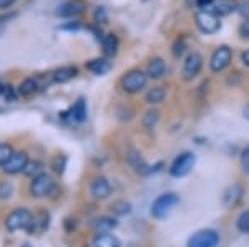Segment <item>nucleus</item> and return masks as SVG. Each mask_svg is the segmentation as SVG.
<instances>
[{
	"mask_svg": "<svg viewBox=\"0 0 249 247\" xmlns=\"http://www.w3.org/2000/svg\"><path fill=\"white\" fill-rule=\"evenodd\" d=\"M179 204V196L175 193H163L153 201L151 204V216L155 219H164L175 211Z\"/></svg>",
	"mask_w": 249,
	"mask_h": 247,
	"instance_id": "f257e3e1",
	"label": "nucleus"
},
{
	"mask_svg": "<svg viewBox=\"0 0 249 247\" xmlns=\"http://www.w3.org/2000/svg\"><path fill=\"white\" fill-rule=\"evenodd\" d=\"M34 213L27 208H15L10 211V214L5 219V229L9 232H17V231H27Z\"/></svg>",
	"mask_w": 249,
	"mask_h": 247,
	"instance_id": "f03ea898",
	"label": "nucleus"
},
{
	"mask_svg": "<svg viewBox=\"0 0 249 247\" xmlns=\"http://www.w3.org/2000/svg\"><path fill=\"white\" fill-rule=\"evenodd\" d=\"M148 83V75L142 70H130L123 75L122 80H120V85H122V90L126 91L130 95L140 93Z\"/></svg>",
	"mask_w": 249,
	"mask_h": 247,
	"instance_id": "7ed1b4c3",
	"label": "nucleus"
},
{
	"mask_svg": "<svg viewBox=\"0 0 249 247\" xmlns=\"http://www.w3.org/2000/svg\"><path fill=\"white\" fill-rule=\"evenodd\" d=\"M196 165V156L190 151H184V153L178 154L175 158V161L171 163L170 166V176L173 178H184L191 173V169L195 168Z\"/></svg>",
	"mask_w": 249,
	"mask_h": 247,
	"instance_id": "20e7f679",
	"label": "nucleus"
},
{
	"mask_svg": "<svg viewBox=\"0 0 249 247\" xmlns=\"http://www.w3.org/2000/svg\"><path fill=\"white\" fill-rule=\"evenodd\" d=\"M53 189H55V181H53V178L47 173H42V174H38L37 178H34L29 186L30 196L35 199H42V198L50 196Z\"/></svg>",
	"mask_w": 249,
	"mask_h": 247,
	"instance_id": "39448f33",
	"label": "nucleus"
},
{
	"mask_svg": "<svg viewBox=\"0 0 249 247\" xmlns=\"http://www.w3.org/2000/svg\"><path fill=\"white\" fill-rule=\"evenodd\" d=\"M195 20H196L198 29L206 35H214L221 30V20L218 15H214L213 12L199 10L198 14L195 15Z\"/></svg>",
	"mask_w": 249,
	"mask_h": 247,
	"instance_id": "423d86ee",
	"label": "nucleus"
},
{
	"mask_svg": "<svg viewBox=\"0 0 249 247\" xmlns=\"http://www.w3.org/2000/svg\"><path fill=\"white\" fill-rule=\"evenodd\" d=\"M219 234L213 229H201L196 231L193 236L188 239L186 247H218Z\"/></svg>",
	"mask_w": 249,
	"mask_h": 247,
	"instance_id": "0eeeda50",
	"label": "nucleus"
},
{
	"mask_svg": "<svg viewBox=\"0 0 249 247\" xmlns=\"http://www.w3.org/2000/svg\"><path fill=\"white\" fill-rule=\"evenodd\" d=\"M231 60H232V50L228 45H219L218 49L213 51L210 58V68L214 73H219V71L226 70L230 66Z\"/></svg>",
	"mask_w": 249,
	"mask_h": 247,
	"instance_id": "6e6552de",
	"label": "nucleus"
},
{
	"mask_svg": "<svg viewBox=\"0 0 249 247\" xmlns=\"http://www.w3.org/2000/svg\"><path fill=\"white\" fill-rule=\"evenodd\" d=\"M29 163H30V159H29L27 151H14L12 158L5 163V166L2 168V171L5 174H9V176L25 173V168H27V165H29Z\"/></svg>",
	"mask_w": 249,
	"mask_h": 247,
	"instance_id": "1a4fd4ad",
	"label": "nucleus"
},
{
	"mask_svg": "<svg viewBox=\"0 0 249 247\" xmlns=\"http://www.w3.org/2000/svg\"><path fill=\"white\" fill-rule=\"evenodd\" d=\"M203 57L201 53L198 51H191L188 53V57L184 58V63H183V78L186 82H191L193 78H196L199 75V71L203 68Z\"/></svg>",
	"mask_w": 249,
	"mask_h": 247,
	"instance_id": "9d476101",
	"label": "nucleus"
},
{
	"mask_svg": "<svg viewBox=\"0 0 249 247\" xmlns=\"http://www.w3.org/2000/svg\"><path fill=\"white\" fill-rule=\"evenodd\" d=\"M85 10V2L83 0H65L58 5L57 15L58 17H65V18H73L78 17L80 14H83Z\"/></svg>",
	"mask_w": 249,
	"mask_h": 247,
	"instance_id": "9b49d317",
	"label": "nucleus"
},
{
	"mask_svg": "<svg viewBox=\"0 0 249 247\" xmlns=\"http://www.w3.org/2000/svg\"><path fill=\"white\" fill-rule=\"evenodd\" d=\"M90 194L91 198L103 201V199L110 198L111 194V184L105 176H96L90 184Z\"/></svg>",
	"mask_w": 249,
	"mask_h": 247,
	"instance_id": "f8f14e48",
	"label": "nucleus"
},
{
	"mask_svg": "<svg viewBox=\"0 0 249 247\" xmlns=\"http://www.w3.org/2000/svg\"><path fill=\"white\" fill-rule=\"evenodd\" d=\"M126 163L130 165V168L133 169L135 173H140V174L155 173V169L151 168V166L143 159L142 154H140L138 151H135V149H131V151H128V153H126Z\"/></svg>",
	"mask_w": 249,
	"mask_h": 247,
	"instance_id": "ddd939ff",
	"label": "nucleus"
},
{
	"mask_svg": "<svg viewBox=\"0 0 249 247\" xmlns=\"http://www.w3.org/2000/svg\"><path fill=\"white\" fill-rule=\"evenodd\" d=\"M48 226H50V214H48L47 211H38V213L34 214V217H32L29 228H27V232L40 234V232H43V231H47Z\"/></svg>",
	"mask_w": 249,
	"mask_h": 247,
	"instance_id": "4468645a",
	"label": "nucleus"
},
{
	"mask_svg": "<svg viewBox=\"0 0 249 247\" xmlns=\"http://www.w3.org/2000/svg\"><path fill=\"white\" fill-rule=\"evenodd\" d=\"M164 73H166V63H164V60L161 57H153V58H151L150 63H148V66H146L148 78L160 80V78L164 77Z\"/></svg>",
	"mask_w": 249,
	"mask_h": 247,
	"instance_id": "2eb2a0df",
	"label": "nucleus"
},
{
	"mask_svg": "<svg viewBox=\"0 0 249 247\" xmlns=\"http://www.w3.org/2000/svg\"><path fill=\"white\" fill-rule=\"evenodd\" d=\"M234 10H238L236 0H214V3L211 7V12L214 15H218V17H226Z\"/></svg>",
	"mask_w": 249,
	"mask_h": 247,
	"instance_id": "dca6fc26",
	"label": "nucleus"
},
{
	"mask_svg": "<svg viewBox=\"0 0 249 247\" xmlns=\"http://www.w3.org/2000/svg\"><path fill=\"white\" fill-rule=\"evenodd\" d=\"M111 68H113V63L110 62L108 58H93L87 63V70L91 71L93 75H105L108 73Z\"/></svg>",
	"mask_w": 249,
	"mask_h": 247,
	"instance_id": "f3484780",
	"label": "nucleus"
},
{
	"mask_svg": "<svg viewBox=\"0 0 249 247\" xmlns=\"http://www.w3.org/2000/svg\"><path fill=\"white\" fill-rule=\"evenodd\" d=\"M91 244L93 247H122V241L110 232H98L95 234Z\"/></svg>",
	"mask_w": 249,
	"mask_h": 247,
	"instance_id": "a211bd4d",
	"label": "nucleus"
},
{
	"mask_svg": "<svg viewBox=\"0 0 249 247\" xmlns=\"http://www.w3.org/2000/svg\"><path fill=\"white\" fill-rule=\"evenodd\" d=\"M116 226H118V221L111 216H100L91 222V228L95 229L96 234L98 232H111Z\"/></svg>",
	"mask_w": 249,
	"mask_h": 247,
	"instance_id": "6ab92c4d",
	"label": "nucleus"
},
{
	"mask_svg": "<svg viewBox=\"0 0 249 247\" xmlns=\"http://www.w3.org/2000/svg\"><path fill=\"white\" fill-rule=\"evenodd\" d=\"M88 116V108H87V101L85 98H78L73 103V106L70 108V118L75 123H83Z\"/></svg>",
	"mask_w": 249,
	"mask_h": 247,
	"instance_id": "aec40b11",
	"label": "nucleus"
},
{
	"mask_svg": "<svg viewBox=\"0 0 249 247\" xmlns=\"http://www.w3.org/2000/svg\"><path fill=\"white\" fill-rule=\"evenodd\" d=\"M78 75V68L77 66H62V68L55 70L53 73H52V78H53L55 83H67L70 82V80H73L75 77Z\"/></svg>",
	"mask_w": 249,
	"mask_h": 247,
	"instance_id": "412c9836",
	"label": "nucleus"
},
{
	"mask_svg": "<svg viewBox=\"0 0 249 247\" xmlns=\"http://www.w3.org/2000/svg\"><path fill=\"white\" fill-rule=\"evenodd\" d=\"M118 47H120V40L115 33H108L102 40V50L105 53V57H115L118 53Z\"/></svg>",
	"mask_w": 249,
	"mask_h": 247,
	"instance_id": "4be33fe9",
	"label": "nucleus"
},
{
	"mask_svg": "<svg viewBox=\"0 0 249 247\" xmlns=\"http://www.w3.org/2000/svg\"><path fill=\"white\" fill-rule=\"evenodd\" d=\"M164 98H166V90L163 86H153L144 95V99H146L148 105H160V103L164 101Z\"/></svg>",
	"mask_w": 249,
	"mask_h": 247,
	"instance_id": "5701e85b",
	"label": "nucleus"
},
{
	"mask_svg": "<svg viewBox=\"0 0 249 247\" xmlns=\"http://www.w3.org/2000/svg\"><path fill=\"white\" fill-rule=\"evenodd\" d=\"M110 208H111V213H113L115 216H126V214H130L131 211H133L131 202L126 201V199H116V201H113V204H111Z\"/></svg>",
	"mask_w": 249,
	"mask_h": 247,
	"instance_id": "b1692460",
	"label": "nucleus"
},
{
	"mask_svg": "<svg viewBox=\"0 0 249 247\" xmlns=\"http://www.w3.org/2000/svg\"><path fill=\"white\" fill-rule=\"evenodd\" d=\"M37 90H38V82L35 78L23 80L18 86V93L22 95V97H30V95H34Z\"/></svg>",
	"mask_w": 249,
	"mask_h": 247,
	"instance_id": "393cba45",
	"label": "nucleus"
},
{
	"mask_svg": "<svg viewBox=\"0 0 249 247\" xmlns=\"http://www.w3.org/2000/svg\"><path fill=\"white\" fill-rule=\"evenodd\" d=\"M158 121H160V111L155 110V108L148 110L142 118V123L146 130H153L155 126L158 125Z\"/></svg>",
	"mask_w": 249,
	"mask_h": 247,
	"instance_id": "a878e982",
	"label": "nucleus"
},
{
	"mask_svg": "<svg viewBox=\"0 0 249 247\" xmlns=\"http://www.w3.org/2000/svg\"><path fill=\"white\" fill-rule=\"evenodd\" d=\"M241 194H243V189H241V186H238V184L228 188L226 193H224V206L236 204V202H238V199L241 198Z\"/></svg>",
	"mask_w": 249,
	"mask_h": 247,
	"instance_id": "bb28decb",
	"label": "nucleus"
},
{
	"mask_svg": "<svg viewBox=\"0 0 249 247\" xmlns=\"http://www.w3.org/2000/svg\"><path fill=\"white\" fill-rule=\"evenodd\" d=\"M43 173V163L42 161H37V159H34V161H30L29 165H27V168H25V176H29V178H37L38 174H42Z\"/></svg>",
	"mask_w": 249,
	"mask_h": 247,
	"instance_id": "cd10ccee",
	"label": "nucleus"
},
{
	"mask_svg": "<svg viewBox=\"0 0 249 247\" xmlns=\"http://www.w3.org/2000/svg\"><path fill=\"white\" fill-rule=\"evenodd\" d=\"M236 228H238L239 232L249 234V209L243 211L238 216V219H236Z\"/></svg>",
	"mask_w": 249,
	"mask_h": 247,
	"instance_id": "c85d7f7f",
	"label": "nucleus"
},
{
	"mask_svg": "<svg viewBox=\"0 0 249 247\" xmlns=\"http://www.w3.org/2000/svg\"><path fill=\"white\" fill-rule=\"evenodd\" d=\"M186 40H184V37L183 35H179L178 38H176V42L173 43V49H171V51H173V55H175L176 58H179V57H183L184 55V51H186Z\"/></svg>",
	"mask_w": 249,
	"mask_h": 247,
	"instance_id": "c756f323",
	"label": "nucleus"
},
{
	"mask_svg": "<svg viewBox=\"0 0 249 247\" xmlns=\"http://www.w3.org/2000/svg\"><path fill=\"white\" fill-rule=\"evenodd\" d=\"M12 154H14V149H12L9 143H0V168L5 166V163L12 158Z\"/></svg>",
	"mask_w": 249,
	"mask_h": 247,
	"instance_id": "7c9ffc66",
	"label": "nucleus"
},
{
	"mask_svg": "<svg viewBox=\"0 0 249 247\" xmlns=\"http://www.w3.org/2000/svg\"><path fill=\"white\" fill-rule=\"evenodd\" d=\"M65 165H67V158L65 156H55L53 159H52V163H50L52 169H53L57 174H63V171H65Z\"/></svg>",
	"mask_w": 249,
	"mask_h": 247,
	"instance_id": "2f4dec72",
	"label": "nucleus"
},
{
	"mask_svg": "<svg viewBox=\"0 0 249 247\" xmlns=\"http://www.w3.org/2000/svg\"><path fill=\"white\" fill-rule=\"evenodd\" d=\"M93 18H95V23L96 25H103V23L108 22V14H107V9L105 7H96L95 9V14H93Z\"/></svg>",
	"mask_w": 249,
	"mask_h": 247,
	"instance_id": "473e14b6",
	"label": "nucleus"
},
{
	"mask_svg": "<svg viewBox=\"0 0 249 247\" xmlns=\"http://www.w3.org/2000/svg\"><path fill=\"white\" fill-rule=\"evenodd\" d=\"M14 194V184L10 181H3L0 184V199H9Z\"/></svg>",
	"mask_w": 249,
	"mask_h": 247,
	"instance_id": "72a5a7b5",
	"label": "nucleus"
},
{
	"mask_svg": "<svg viewBox=\"0 0 249 247\" xmlns=\"http://www.w3.org/2000/svg\"><path fill=\"white\" fill-rule=\"evenodd\" d=\"M238 14L244 20L249 18V0H243V2L238 3Z\"/></svg>",
	"mask_w": 249,
	"mask_h": 247,
	"instance_id": "f704fd0d",
	"label": "nucleus"
},
{
	"mask_svg": "<svg viewBox=\"0 0 249 247\" xmlns=\"http://www.w3.org/2000/svg\"><path fill=\"white\" fill-rule=\"evenodd\" d=\"M241 166H243V171L246 174H249V146L243 149L241 153Z\"/></svg>",
	"mask_w": 249,
	"mask_h": 247,
	"instance_id": "c9c22d12",
	"label": "nucleus"
},
{
	"mask_svg": "<svg viewBox=\"0 0 249 247\" xmlns=\"http://www.w3.org/2000/svg\"><path fill=\"white\" fill-rule=\"evenodd\" d=\"M239 33H241V37L249 38V18H248V20H244V22L241 23V27H239Z\"/></svg>",
	"mask_w": 249,
	"mask_h": 247,
	"instance_id": "e433bc0d",
	"label": "nucleus"
},
{
	"mask_svg": "<svg viewBox=\"0 0 249 247\" xmlns=\"http://www.w3.org/2000/svg\"><path fill=\"white\" fill-rule=\"evenodd\" d=\"M213 3H214V0H196V5H198V9H201V10L211 9Z\"/></svg>",
	"mask_w": 249,
	"mask_h": 247,
	"instance_id": "4c0bfd02",
	"label": "nucleus"
},
{
	"mask_svg": "<svg viewBox=\"0 0 249 247\" xmlns=\"http://www.w3.org/2000/svg\"><path fill=\"white\" fill-rule=\"evenodd\" d=\"M88 30H90L91 33L95 35V38H96V40H100V42H102V40L105 38V35H103V32L100 30L98 27H93V25H90V27H88Z\"/></svg>",
	"mask_w": 249,
	"mask_h": 247,
	"instance_id": "58836bf2",
	"label": "nucleus"
},
{
	"mask_svg": "<svg viewBox=\"0 0 249 247\" xmlns=\"http://www.w3.org/2000/svg\"><path fill=\"white\" fill-rule=\"evenodd\" d=\"M2 95H5V98L9 99V101H14L15 99V93H14V88H12V86H5Z\"/></svg>",
	"mask_w": 249,
	"mask_h": 247,
	"instance_id": "ea45409f",
	"label": "nucleus"
},
{
	"mask_svg": "<svg viewBox=\"0 0 249 247\" xmlns=\"http://www.w3.org/2000/svg\"><path fill=\"white\" fill-rule=\"evenodd\" d=\"M62 30H78L80 29V22H68L65 25L60 27Z\"/></svg>",
	"mask_w": 249,
	"mask_h": 247,
	"instance_id": "a19ab883",
	"label": "nucleus"
},
{
	"mask_svg": "<svg viewBox=\"0 0 249 247\" xmlns=\"http://www.w3.org/2000/svg\"><path fill=\"white\" fill-rule=\"evenodd\" d=\"M15 0H0V9H9L12 7V3H14Z\"/></svg>",
	"mask_w": 249,
	"mask_h": 247,
	"instance_id": "79ce46f5",
	"label": "nucleus"
},
{
	"mask_svg": "<svg viewBox=\"0 0 249 247\" xmlns=\"http://www.w3.org/2000/svg\"><path fill=\"white\" fill-rule=\"evenodd\" d=\"M241 60H243V63L249 68V50L243 51V55H241Z\"/></svg>",
	"mask_w": 249,
	"mask_h": 247,
	"instance_id": "37998d69",
	"label": "nucleus"
},
{
	"mask_svg": "<svg viewBox=\"0 0 249 247\" xmlns=\"http://www.w3.org/2000/svg\"><path fill=\"white\" fill-rule=\"evenodd\" d=\"M243 116L246 118V119H249V105H246L243 108Z\"/></svg>",
	"mask_w": 249,
	"mask_h": 247,
	"instance_id": "c03bdc74",
	"label": "nucleus"
},
{
	"mask_svg": "<svg viewBox=\"0 0 249 247\" xmlns=\"http://www.w3.org/2000/svg\"><path fill=\"white\" fill-rule=\"evenodd\" d=\"M20 247H34V246H32V244H30V242H23V244H22V246H20Z\"/></svg>",
	"mask_w": 249,
	"mask_h": 247,
	"instance_id": "a18cd8bd",
	"label": "nucleus"
},
{
	"mask_svg": "<svg viewBox=\"0 0 249 247\" xmlns=\"http://www.w3.org/2000/svg\"><path fill=\"white\" fill-rule=\"evenodd\" d=\"M3 88H5V86H3V85H2V83H0V95H2V93H3Z\"/></svg>",
	"mask_w": 249,
	"mask_h": 247,
	"instance_id": "49530a36",
	"label": "nucleus"
},
{
	"mask_svg": "<svg viewBox=\"0 0 249 247\" xmlns=\"http://www.w3.org/2000/svg\"><path fill=\"white\" fill-rule=\"evenodd\" d=\"M0 113H2V110H0Z\"/></svg>",
	"mask_w": 249,
	"mask_h": 247,
	"instance_id": "de8ad7c7",
	"label": "nucleus"
}]
</instances>
